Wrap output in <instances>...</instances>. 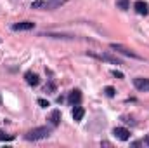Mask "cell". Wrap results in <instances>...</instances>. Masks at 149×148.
I'll return each instance as SVG.
<instances>
[{"mask_svg":"<svg viewBox=\"0 0 149 148\" xmlns=\"http://www.w3.org/2000/svg\"><path fill=\"white\" fill-rule=\"evenodd\" d=\"M144 145H148V147H149V134L144 138Z\"/></svg>","mask_w":149,"mask_h":148,"instance_id":"obj_18","label":"cell"},{"mask_svg":"<svg viewBox=\"0 0 149 148\" xmlns=\"http://www.w3.org/2000/svg\"><path fill=\"white\" fill-rule=\"evenodd\" d=\"M80 101H81V92H80L78 89L71 91L70 96H68V103H70L71 106H76V105H80Z\"/></svg>","mask_w":149,"mask_h":148,"instance_id":"obj_8","label":"cell"},{"mask_svg":"<svg viewBox=\"0 0 149 148\" xmlns=\"http://www.w3.org/2000/svg\"><path fill=\"white\" fill-rule=\"evenodd\" d=\"M104 92H106V96H109V98H113V96H114V92H116V91H114V89H113V87H106V89H104Z\"/></svg>","mask_w":149,"mask_h":148,"instance_id":"obj_15","label":"cell"},{"mask_svg":"<svg viewBox=\"0 0 149 148\" xmlns=\"http://www.w3.org/2000/svg\"><path fill=\"white\" fill-rule=\"evenodd\" d=\"M128 4H130V0H116L118 9H121V11H127L128 9Z\"/></svg>","mask_w":149,"mask_h":148,"instance_id":"obj_13","label":"cell"},{"mask_svg":"<svg viewBox=\"0 0 149 148\" xmlns=\"http://www.w3.org/2000/svg\"><path fill=\"white\" fill-rule=\"evenodd\" d=\"M71 115H73L74 122H80V120L83 118V115H85V110H83L81 106H78V105H76V106L73 108V113H71Z\"/></svg>","mask_w":149,"mask_h":148,"instance_id":"obj_12","label":"cell"},{"mask_svg":"<svg viewBox=\"0 0 149 148\" xmlns=\"http://www.w3.org/2000/svg\"><path fill=\"white\" fill-rule=\"evenodd\" d=\"M135 11H137V14H141V16H146L149 12V5L146 2H142V0H137L135 2Z\"/></svg>","mask_w":149,"mask_h":148,"instance_id":"obj_10","label":"cell"},{"mask_svg":"<svg viewBox=\"0 0 149 148\" xmlns=\"http://www.w3.org/2000/svg\"><path fill=\"white\" fill-rule=\"evenodd\" d=\"M50 127H47V125H42V127H35V129H31V131H28V134H26V140L28 141H40V140H45V138H49L50 136Z\"/></svg>","mask_w":149,"mask_h":148,"instance_id":"obj_1","label":"cell"},{"mask_svg":"<svg viewBox=\"0 0 149 148\" xmlns=\"http://www.w3.org/2000/svg\"><path fill=\"white\" fill-rule=\"evenodd\" d=\"M14 136L12 134H5L3 131H0V141H12Z\"/></svg>","mask_w":149,"mask_h":148,"instance_id":"obj_14","label":"cell"},{"mask_svg":"<svg viewBox=\"0 0 149 148\" xmlns=\"http://www.w3.org/2000/svg\"><path fill=\"white\" fill-rule=\"evenodd\" d=\"M66 0H35L31 4V9H43V11H52L57 9L64 4Z\"/></svg>","mask_w":149,"mask_h":148,"instance_id":"obj_2","label":"cell"},{"mask_svg":"<svg viewBox=\"0 0 149 148\" xmlns=\"http://www.w3.org/2000/svg\"><path fill=\"white\" fill-rule=\"evenodd\" d=\"M49 120H50V125H52V127L59 125V122H61V111H59V110H54L50 115H49Z\"/></svg>","mask_w":149,"mask_h":148,"instance_id":"obj_11","label":"cell"},{"mask_svg":"<svg viewBox=\"0 0 149 148\" xmlns=\"http://www.w3.org/2000/svg\"><path fill=\"white\" fill-rule=\"evenodd\" d=\"M134 85H135V89H139L142 92H149V78L137 77V78H134Z\"/></svg>","mask_w":149,"mask_h":148,"instance_id":"obj_4","label":"cell"},{"mask_svg":"<svg viewBox=\"0 0 149 148\" xmlns=\"http://www.w3.org/2000/svg\"><path fill=\"white\" fill-rule=\"evenodd\" d=\"M113 75H114V77H118V78H123V73H120V72H116V70L113 72Z\"/></svg>","mask_w":149,"mask_h":148,"instance_id":"obj_17","label":"cell"},{"mask_svg":"<svg viewBox=\"0 0 149 148\" xmlns=\"http://www.w3.org/2000/svg\"><path fill=\"white\" fill-rule=\"evenodd\" d=\"M24 78H26L28 85H31V87H37L38 84H40V78H38V75H37V73H33V72H26Z\"/></svg>","mask_w":149,"mask_h":148,"instance_id":"obj_9","label":"cell"},{"mask_svg":"<svg viewBox=\"0 0 149 148\" xmlns=\"http://www.w3.org/2000/svg\"><path fill=\"white\" fill-rule=\"evenodd\" d=\"M38 105H40L42 108H47V106H49V101H47V99H42V98H40V99H38Z\"/></svg>","mask_w":149,"mask_h":148,"instance_id":"obj_16","label":"cell"},{"mask_svg":"<svg viewBox=\"0 0 149 148\" xmlns=\"http://www.w3.org/2000/svg\"><path fill=\"white\" fill-rule=\"evenodd\" d=\"M33 28H35V23H31V21H21V23L12 25L14 32H28V30H33Z\"/></svg>","mask_w":149,"mask_h":148,"instance_id":"obj_5","label":"cell"},{"mask_svg":"<svg viewBox=\"0 0 149 148\" xmlns=\"http://www.w3.org/2000/svg\"><path fill=\"white\" fill-rule=\"evenodd\" d=\"M113 134H114L118 140H121V141L130 140V131L125 129V127H114V129H113Z\"/></svg>","mask_w":149,"mask_h":148,"instance_id":"obj_6","label":"cell"},{"mask_svg":"<svg viewBox=\"0 0 149 148\" xmlns=\"http://www.w3.org/2000/svg\"><path fill=\"white\" fill-rule=\"evenodd\" d=\"M97 59H102V61H108V63H113V65H121V59H118L116 56H111V54H90Z\"/></svg>","mask_w":149,"mask_h":148,"instance_id":"obj_7","label":"cell"},{"mask_svg":"<svg viewBox=\"0 0 149 148\" xmlns=\"http://www.w3.org/2000/svg\"><path fill=\"white\" fill-rule=\"evenodd\" d=\"M0 105H2V96H0Z\"/></svg>","mask_w":149,"mask_h":148,"instance_id":"obj_19","label":"cell"},{"mask_svg":"<svg viewBox=\"0 0 149 148\" xmlns=\"http://www.w3.org/2000/svg\"><path fill=\"white\" fill-rule=\"evenodd\" d=\"M111 49H113V51L121 52V54H125V56H128V58H134V59H142L139 54H135L134 51H130L128 47H125V45H121V44H111Z\"/></svg>","mask_w":149,"mask_h":148,"instance_id":"obj_3","label":"cell"}]
</instances>
